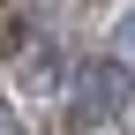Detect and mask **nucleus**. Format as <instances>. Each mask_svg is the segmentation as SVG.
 <instances>
[{
  "instance_id": "3",
  "label": "nucleus",
  "mask_w": 135,
  "mask_h": 135,
  "mask_svg": "<svg viewBox=\"0 0 135 135\" xmlns=\"http://www.w3.org/2000/svg\"><path fill=\"white\" fill-rule=\"evenodd\" d=\"M113 60H120V68H128V60H135V8H128V15H120V23H113Z\"/></svg>"
},
{
  "instance_id": "4",
  "label": "nucleus",
  "mask_w": 135,
  "mask_h": 135,
  "mask_svg": "<svg viewBox=\"0 0 135 135\" xmlns=\"http://www.w3.org/2000/svg\"><path fill=\"white\" fill-rule=\"evenodd\" d=\"M0 135H15V120H8V105H0Z\"/></svg>"
},
{
  "instance_id": "2",
  "label": "nucleus",
  "mask_w": 135,
  "mask_h": 135,
  "mask_svg": "<svg viewBox=\"0 0 135 135\" xmlns=\"http://www.w3.org/2000/svg\"><path fill=\"white\" fill-rule=\"evenodd\" d=\"M15 83H23L30 98H53L60 83H75V68H60V45L53 38H23L15 45Z\"/></svg>"
},
{
  "instance_id": "5",
  "label": "nucleus",
  "mask_w": 135,
  "mask_h": 135,
  "mask_svg": "<svg viewBox=\"0 0 135 135\" xmlns=\"http://www.w3.org/2000/svg\"><path fill=\"white\" fill-rule=\"evenodd\" d=\"M128 135H135V105H128Z\"/></svg>"
},
{
  "instance_id": "1",
  "label": "nucleus",
  "mask_w": 135,
  "mask_h": 135,
  "mask_svg": "<svg viewBox=\"0 0 135 135\" xmlns=\"http://www.w3.org/2000/svg\"><path fill=\"white\" fill-rule=\"evenodd\" d=\"M128 105H135V75L120 60H83L75 68V83H68V120L75 128H105V120H128Z\"/></svg>"
}]
</instances>
